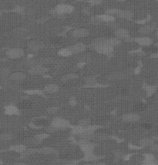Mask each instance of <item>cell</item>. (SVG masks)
<instances>
[{"label":"cell","instance_id":"50","mask_svg":"<svg viewBox=\"0 0 158 165\" xmlns=\"http://www.w3.org/2000/svg\"><path fill=\"white\" fill-rule=\"evenodd\" d=\"M155 46H157V49H158V43L156 44V45H155Z\"/></svg>","mask_w":158,"mask_h":165},{"label":"cell","instance_id":"38","mask_svg":"<svg viewBox=\"0 0 158 165\" xmlns=\"http://www.w3.org/2000/svg\"><path fill=\"white\" fill-rule=\"evenodd\" d=\"M31 103L29 102H23L22 103H20L19 106H20V108L22 109H28L31 106Z\"/></svg>","mask_w":158,"mask_h":165},{"label":"cell","instance_id":"28","mask_svg":"<svg viewBox=\"0 0 158 165\" xmlns=\"http://www.w3.org/2000/svg\"><path fill=\"white\" fill-rule=\"evenodd\" d=\"M107 138H109V136L105 133H93L92 139L96 141H105Z\"/></svg>","mask_w":158,"mask_h":165},{"label":"cell","instance_id":"3","mask_svg":"<svg viewBox=\"0 0 158 165\" xmlns=\"http://www.w3.org/2000/svg\"><path fill=\"white\" fill-rule=\"evenodd\" d=\"M25 52L23 49L21 48H12V49H8L6 51V56L10 59H19L24 56Z\"/></svg>","mask_w":158,"mask_h":165},{"label":"cell","instance_id":"35","mask_svg":"<svg viewBox=\"0 0 158 165\" xmlns=\"http://www.w3.org/2000/svg\"><path fill=\"white\" fill-rule=\"evenodd\" d=\"M90 124V120L89 119H82L79 121V125L83 126V127H87Z\"/></svg>","mask_w":158,"mask_h":165},{"label":"cell","instance_id":"11","mask_svg":"<svg viewBox=\"0 0 158 165\" xmlns=\"http://www.w3.org/2000/svg\"><path fill=\"white\" fill-rule=\"evenodd\" d=\"M140 115L137 114H126L122 117L123 120L127 123L137 122L140 120Z\"/></svg>","mask_w":158,"mask_h":165},{"label":"cell","instance_id":"1","mask_svg":"<svg viewBox=\"0 0 158 165\" xmlns=\"http://www.w3.org/2000/svg\"><path fill=\"white\" fill-rule=\"evenodd\" d=\"M50 126L54 128L55 131H59V130L66 129L67 127H70V123L67 120L61 117H56L51 122Z\"/></svg>","mask_w":158,"mask_h":165},{"label":"cell","instance_id":"47","mask_svg":"<svg viewBox=\"0 0 158 165\" xmlns=\"http://www.w3.org/2000/svg\"><path fill=\"white\" fill-rule=\"evenodd\" d=\"M13 165H27L26 164H25V163H22V162H19V163H16V164H13Z\"/></svg>","mask_w":158,"mask_h":165},{"label":"cell","instance_id":"8","mask_svg":"<svg viewBox=\"0 0 158 165\" xmlns=\"http://www.w3.org/2000/svg\"><path fill=\"white\" fill-rule=\"evenodd\" d=\"M140 46H143V47H147L149 46H151L153 43L152 39L149 38V37H145V36H142V37H137L134 40Z\"/></svg>","mask_w":158,"mask_h":165},{"label":"cell","instance_id":"2","mask_svg":"<svg viewBox=\"0 0 158 165\" xmlns=\"http://www.w3.org/2000/svg\"><path fill=\"white\" fill-rule=\"evenodd\" d=\"M79 147H80L81 150L83 151V153L84 154L93 152V150H94L95 148V144L91 143L90 141L81 139L80 141H79Z\"/></svg>","mask_w":158,"mask_h":165},{"label":"cell","instance_id":"17","mask_svg":"<svg viewBox=\"0 0 158 165\" xmlns=\"http://www.w3.org/2000/svg\"><path fill=\"white\" fill-rule=\"evenodd\" d=\"M26 77V74L22 72H15L10 75V79L13 81H22L24 80Z\"/></svg>","mask_w":158,"mask_h":165},{"label":"cell","instance_id":"20","mask_svg":"<svg viewBox=\"0 0 158 165\" xmlns=\"http://www.w3.org/2000/svg\"><path fill=\"white\" fill-rule=\"evenodd\" d=\"M154 29H155L154 26H150V25H147V26H143L140 27V28L138 29V31H139L140 33L147 35V34H150V33L154 32Z\"/></svg>","mask_w":158,"mask_h":165},{"label":"cell","instance_id":"23","mask_svg":"<svg viewBox=\"0 0 158 165\" xmlns=\"http://www.w3.org/2000/svg\"><path fill=\"white\" fill-rule=\"evenodd\" d=\"M124 77V74L123 73L121 72H115L113 73L109 74V76H108V79L110 80H122L123 78Z\"/></svg>","mask_w":158,"mask_h":165},{"label":"cell","instance_id":"21","mask_svg":"<svg viewBox=\"0 0 158 165\" xmlns=\"http://www.w3.org/2000/svg\"><path fill=\"white\" fill-rule=\"evenodd\" d=\"M117 16L120 18H123V19H130L133 18L134 16V13L130 11H126V10H119L118 13H117Z\"/></svg>","mask_w":158,"mask_h":165},{"label":"cell","instance_id":"40","mask_svg":"<svg viewBox=\"0 0 158 165\" xmlns=\"http://www.w3.org/2000/svg\"><path fill=\"white\" fill-rule=\"evenodd\" d=\"M26 93H29V94H42L43 92L39 90V89H32V90L26 91Z\"/></svg>","mask_w":158,"mask_h":165},{"label":"cell","instance_id":"5","mask_svg":"<svg viewBox=\"0 0 158 165\" xmlns=\"http://www.w3.org/2000/svg\"><path fill=\"white\" fill-rule=\"evenodd\" d=\"M48 71V69L46 67H44L43 65L41 64H36L33 67H30L29 73L32 75H42L44 74Z\"/></svg>","mask_w":158,"mask_h":165},{"label":"cell","instance_id":"32","mask_svg":"<svg viewBox=\"0 0 158 165\" xmlns=\"http://www.w3.org/2000/svg\"><path fill=\"white\" fill-rule=\"evenodd\" d=\"M11 75L10 74V70L8 68H3L2 70L0 71V76L3 78H6L8 76Z\"/></svg>","mask_w":158,"mask_h":165},{"label":"cell","instance_id":"49","mask_svg":"<svg viewBox=\"0 0 158 165\" xmlns=\"http://www.w3.org/2000/svg\"><path fill=\"white\" fill-rule=\"evenodd\" d=\"M155 35H156V36H157V38L158 39V29L156 30V32H155Z\"/></svg>","mask_w":158,"mask_h":165},{"label":"cell","instance_id":"36","mask_svg":"<svg viewBox=\"0 0 158 165\" xmlns=\"http://www.w3.org/2000/svg\"><path fill=\"white\" fill-rule=\"evenodd\" d=\"M39 152V149H36V148H30V149H28L24 152L25 154H26V155H31V154H36Z\"/></svg>","mask_w":158,"mask_h":165},{"label":"cell","instance_id":"44","mask_svg":"<svg viewBox=\"0 0 158 165\" xmlns=\"http://www.w3.org/2000/svg\"><path fill=\"white\" fill-rule=\"evenodd\" d=\"M15 11L16 12H19V13H23V11H24V9L22 7H17L15 8Z\"/></svg>","mask_w":158,"mask_h":165},{"label":"cell","instance_id":"12","mask_svg":"<svg viewBox=\"0 0 158 165\" xmlns=\"http://www.w3.org/2000/svg\"><path fill=\"white\" fill-rule=\"evenodd\" d=\"M97 22H104V23H111V22H113L115 20L114 16L113 15H110L109 14H102V15H96V18H95Z\"/></svg>","mask_w":158,"mask_h":165},{"label":"cell","instance_id":"27","mask_svg":"<svg viewBox=\"0 0 158 165\" xmlns=\"http://www.w3.org/2000/svg\"><path fill=\"white\" fill-rule=\"evenodd\" d=\"M58 54L61 56L63 57H66V56H70L73 55V53L70 50V49L69 47L66 48H63V49H61L59 50Z\"/></svg>","mask_w":158,"mask_h":165},{"label":"cell","instance_id":"53","mask_svg":"<svg viewBox=\"0 0 158 165\" xmlns=\"http://www.w3.org/2000/svg\"><path fill=\"white\" fill-rule=\"evenodd\" d=\"M156 1H158V0H156Z\"/></svg>","mask_w":158,"mask_h":165},{"label":"cell","instance_id":"30","mask_svg":"<svg viewBox=\"0 0 158 165\" xmlns=\"http://www.w3.org/2000/svg\"><path fill=\"white\" fill-rule=\"evenodd\" d=\"M14 33H15V35H17V36H26V35H27V33H28V31H27L26 29L19 27V28L15 29V30H14Z\"/></svg>","mask_w":158,"mask_h":165},{"label":"cell","instance_id":"22","mask_svg":"<svg viewBox=\"0 0 158 165\" xmlns=\"http://www.w3.org/2000/svg\"><path fill=\"white\" fill-rule=\"evenodd\" d=\"M10 150H12V151L16 152V153L23 154V153H24L26 150V147L25 145H23V144H17V145H13V146L10 147Z\"/></svg>","mask_w":158,"mask_h":165},{"label":"cell","instance_id":"37","mask_svg":"<svg viewBox=\"0 0 158 165\" xmlns=\"http://www.w3.org/2000/svg\"><path fill=\"white\" fill-rule=\"evenodd\" d=\"M58 110V107H57V106H53V107H49V108L47 109V112L50 114H57Z\"/></svg>","mask_w":158,"mask_h":165},{"label":"cell","instance_id":"48","mask_svg":"<svg viewBox=\"0 0 158 165\" xmlns=\"http://www.w3.org/2000/svg\"><path fill=\"white\" fill-rule=\"evenodd\" d=\"M87 165H102L101 164H88Z\"/></svg>","mask_w":158,"mask_h":165},{"label":"cell","instance_id":"19","mask_svg":"<svg viewBox=\"0 0 158 165\" xmlns=\"http://www.w3.org/2000/svg\"><path fill=\"white\" fill-rule=\"evenodd\" d=\"M39 152L41 154H58L57 151L55 148L51 147H43L39 149Z\"/></svg>","mask_w":158,"mask_h":165},{"label":"cell","instance_id":"46","mask_svg":"<svg viewBox=\"0 0 158 165\" xmlns=\"http://www.w3.org/2000/svg\"><path fill=\"white\" fill-rule=\"evenodd\" d=\"M66 165H78V163L76 161H71L70 163H68Z\"/></svg>","mask_w":158,"mask_h":165},{"label":"cell","instance_id":"16","mask_svg":"<svg viewBox=\"0 0 158 165\" xmlns=\"http://www.w3.org/2000/svg\"><path fill=\"white\" fill-rule=\"evenodd\" d=\"M19 113V108L14 105H9L5 107V114L6 115H17Z\"/></svg>","mask_w":158,"mask_h":165},{"label":"cell","instance_id":"26","mask_svg":"<svg viewBox=\"0 0 158 165\" xmlns=\"http://www.w3.org/2000/svg\"><path fill=\"white\" fill-rule=\"evenodd\" d=\"M140 144L142 147H151L153 144H154V140L151 138H143L140 140Z\"/></svg>","mask_w":158,"mask_h":165},{"label":"cell","instance_id":"18","mask_svg":"<svg viewBox=\"0 0 158 165\" xmlns=\"http://www.w3.org/2000/svg\"><path fill=\"white\" fill-rule=\"evenodd\" d=\"M87 131V127H83L81 125H76L71 127V131L73 134L79 136L80 134L83 133L85 131Z\"/></svg>","mask_w":158,"mask_h":165},{"label":"cell","instance_id":"29","mask_svg":"<svg viewBox=\"0 0 158 165\" xmlns=\"http://www.w3.org/2000/svg\"><path fill=\"white\" fill-rule=\"evenodd\" d=\"M143 89H145V91L147 92L148 96H151L153 93L156 91V87L154 86H150V85H143Z\"/></svg>","mask_w":158,"mask_h":165},{"label":"cell","instance_id":"43","mask_svg":"<svg viewBox=\"0 0 158 165\" xmlns=\"http://www.w3.org/2000/svg\"><path fill=\"white\" fill-rule=\"evenodd\" d=\"M74 77H76V75H73V74H69V75H67V76H66L65 77H64V80H70V79H73Z\"/></svg>","mask_w":158,"mask_h":165},{"label":"cell","instance_id":"41","mask_svg":"<svg viewBox=\"0 0 158 165\" xmlns=\"http://www.w3.org/2000/svg\"><path fill=\"white\" fill-rule=\"evenodd\" d=\"M88 2L91 5H100L102 2V0H88Z\"/></svg>","mask_w":158,"mask_h":165},{"label":"cell","instance_id":"52","mask_svg":"<svg viewBox=\"0 0 158 165\" xmlns=\"http://www.w3.org/2000/svg\"><path fill=\"white\" fill-rule=\"evenodd\" d=\"M2 164V161H0V164Z\"/></svg>","mask_w":158,"mask_h":165},{"label":"cell","instance_id":"25","mask_svg":"<svg viewBox=\"0 0 158 165\" xmlns=\"http://www.w3.org/2000/svg\"><path fill=\"white\" fill-rule=\"evenodd\" d=\"M121 43V40L118 38H117V37H114V38H107V42H106V44H107V45H109V46H113V47H114V46H118V45H120Z\"/></svg>","mask_w":158,"mask_h":165},{"label":"cell","instance_id":"15","mask_svg":"<svg viewBox=\"0 0 158 165\" xmlns=\"http://www.w3.org/2000/svg\"><path fill=\"white\" fill-rule=\"evenodd\" d=\"M60 87L57 84H47V85L45 86V87L43 89V91L45 93H50V94H53V93H56L59 91Z\"/></svg>","mask_w":158,"mask_h":165},{"label":"cell","instance_id":"4","mask_svg":"<svg viewBox=\"0 0 158 165\" xmlns=\"http://www.w3.org/2000/svg\"><path fill=\"white\" fill-rule=\"evenodd\" d=\"M94 49L100 54H104V55H108L110 54L113 51L114 47L109 46L107 44H101V45H96L93 46Z\"/></svg>","mask_w":158,"mask_h":165},{"label":"cell","instance_id":"9","mask_svg":"<svg viewBox=\"0 0 158 165\" xmlns=\"http://www.w3.org/2000/svg\"><path fill=\"white\" fill-rule=\"evenodd\" d=\"M69 48L72 51L73 54H76V53H80L84 52L87 49V46L85 44L82 43H77L74 45L69 46Z\"/></svg>","mask_w":158,"mask_h":165},{"label":"cell","instance_id":"7","mask_svg":"<svg viewBox=\"0 0 158 165\" xmlns=\"http://www.w3.org/2000/svg\"><path fill=\"white\" fill-rule=\"evenodd\" d=\"M73 11V7L70 5H66V4H62V5H59L56 8V12L57 13L60 15H63V14L70 13Z\"/></svg>","mask_w":158,"mask_h":165},{"label":"cell","instance_id":"39","mask_svg":"<svg viewBox=\"0 0 158 165\" xmlns=\"http://www.w3.org/2000/svg\"><path fill=\"white\" fill-rule=\"evenodd\" d=\"M144 108V105L143 103H137L134 106V110H137V111H140V110H142Z\"/></svg>","mask_w":158,"mask_h":165},{"label":"cell","instance_id":"33","mask_svg":"<svg viewBox=\"0 0 158 165\" xmlns=\"http://www.w3.org/2000/svg\"><path fill=\"white\" fill-rule=\"evenodd\" d=\"M13 137V136L11 133H2L0 135V139L3 141H10Z\"/></svg>","mask_w":158,"mask_h":165},{"label":"cell","instance_id":"13","mask_svg":"<svg viewBox=\"0 0 158 165\" xmlns=\"http://www.w3.org/2000/svg\"><path fill=\"white\" fill-rule=\"evenodd\" d=\"M31 125L34 127H43L49 125V120L46 118H37L34 120Z\"/></svg>","mask_w":158,"mask_h":165},{"label":"cell","instance_id":"34","mask_svg":"<svg viewBox=\"0 0 158 165\" xmlns=\"http://www.w3.org/2000/svg\"><path fill=\"white\" fill-rule=\"evenodd\" d=\"M144 161L143 162H148V161H155L154 160V156L151 154H144Z\"/></svg>","mask_w":158,"mask_h":165},{"label":"cell","instance_id":"6","mask_svg":"<svg viewBox=\"0 0 158 165\" xmlns=\"http://www.w3.org/2000/svg\"><path fill=\"white\" fill-rule=\"evenodd\" d=\"M72 36H73L75 38H84L87 37L90 35V32L88 29L84 28H79V29H75L74 30H73L71 32Z\"/></svg>","mask_w":158,"mask_h":165},{"label":"cell","instance_id":"45","mask_svg":"<svg viewBox=\"0 0 158 165\" xmlns=\"http://www.w3.org/2000/svg\"><path fill=\"white\" fill-rule=\"evenodd\" d=\"M151 149L152 150H154V151H158V145L157 144H153L152 146L151 147Z\"/></svg>","mask_w":158,"mask_h":165},{"label":"cell","instance_id":"10","mask_svg":"<svg viewBox=\"0 0 158 165\" xmlns=\"http://www.w3.org/2000/svg\"><path fill=\"white\" fill-rule=\"evenodd\" d=\"M114 34L116 37L118 39H123V40H127L130 37L129 31L126 29H117L114 32Z\"/></svg>","mask_w":158,"mask_h":165},{"label":"cell","instance_id":"31","mask_svg":"<svg viewBox=\"0 0 158 165\" xmlns=\"http://www.w3.org/2000/svg\"><path fill=\"white\" fill-rule=\"evenodd\" d=\"M49 137V133H41V134L36 135V137H35V138H36L38 141L41 142V141H43V140H45V139L48 138Z\"/></svg>","mask_w":158,"mask_h":165},{"label":"cell","instance_id":"42","mask_svg":"<svg viewBox=\"0 0 158 165\" xmlns=\"http://www.w3.org/2000/svg\"><path fill=\"white\" fill-rule=\"evenodd\" d=\"M142 165H158V161H148V162H143Z\"/></svg>","mask_w":158,"mask_h":165},{"label":"cell","instance_id":"14","mask_svg":"<svg viewBox=\"0 0 158 165\" xmlns=\"http://www.w3.org/2000/svg\"><path fill=\"white\" fill-rule=\"evenodd\" d=\"M43 44L40 41H36V40H32L28 44V48L32 52L39 51L41 48H43Z\"/></svg>","mask_w":158,"mask_h":165},{"label":"cell","instance_id":"51","mask_svg":"<svg viewBox=\"0 0 158 165\" xmlns=\"http://www.w3.org/2000/svg\"><path fill=\"white\" fill-rule=\"evenodd\" d=\"M1 16H2V12L0 11V17H1Z\"/></svg>","mask_w":158,"mask_h":165},{"label":"cell","instance_id":"24","mask_svg":"<svg viewBox=\"0 0 158 165\" xmlns=\"http://www.w3.org/2000/svg\"><path fill=\"white\" fill-rule=\"evenodd\" d=\"M98 159H99V157L95 155V154H93V152H92V153H89V154H84V157H83V160L86 162H93Z\"/></svg>","mask_w":158,"mask_h":165}]
</instances>
